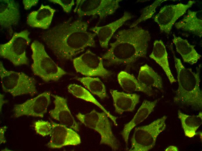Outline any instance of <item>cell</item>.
I'll use <instances>...</instances> for the list:
<instances>
[{
	"label": "cell",
	"mask_w": 202,
	"mask_h": 151,
	"mask_svg": "<svg viewBox=\"0 0 202 151\" xmlns=\"http://www.w3.org/2000/svg\"><path fill=\"white\" fill-rule=\"evenodd\" d=\"M87 22L71 18L42 32L40 38L57 57L73 60L88 47L96 46V34L88 31Z\"/></svg>",
	"instance_id": "cell-1"
},
{
	"label": "cell",
	"mask_w": 202,
	"mask_h": 151,
	"mask_svg": "<svg viewBox=\"0 0 202 151\" xmlns=\"http://www.w3.org/2000/svg\"><path fill=\"white\" fill-rule=\"evenodd\" d=\"M113 38L115 41L109 44L110 48L102 57L106 62L105 66L129 65L146 57L151 39L148 30L136 26L120 30Z\"/></svg>",
	"instance_id": "cell-2"
},
{
	"label": "cell",
	"mask_w": 202,
	"mask_h": 151,
	"mask_svg": "<svg viewBox=\"0 0 202 151\" xmlns=\"http://www.w3.org/2000/svg\"><path fill=\"white\" fill-rule=\"evenodd\" d=\"M177 74L178 87L175 91L174 102L183 105L201 109L202 93L200 87V66L196 72L186 68L177 57L172 49Z\"/></svg>",
	"instance_id": "cell-3"
},
{
	"label": "cell",
	"mask_w": 202,
	"mask_h": 151,
	"mask_svg": "<svg viewBox=\"0 0 202 151\" xmlns=\"http://www.w3.org/2000/svg\"><path fill=\"white\" fill-rule=\"evenodd\" d=\"M30 48L33 61L31 68L35 75L48 82L57 81L67 74L48 55L42 43L35 40L31 43Z\"/></svg>",
	"instance_id": "cell-4"
},
{
	"label": "cell",
	"mask_w": 202,
	"mask_h": 151,
	"mask_svg": "<svg viewBox=\"0 0 202 151\" xmlns=\"http://www.w3.org/2000/svg\"><path fill=\"white\" fill-rule=\"evenodd\" d=\"M0 76L3 91L13 97L26 94L33 96L37 93L36 81L34 78L22 72L7 70L1 61Z\"/></svg>",
	"instance_id": "cell-5"
},
{
	"label": "cell",
	"mask_w": 202,
	"mask_h": 151,
	"mask_svg": "<svg viewBox=\"0 0 202 151\" xmlns=\"http://www.w3.org/2000/svg\"><path fill=\"white\" fill-rule=\"evenodd\" d=\"M76 116L85 126L100 134V144L106 145L113 151L118 150L119 143L113 134L109 117L105 113L93 109L86 114L79 112Z\"/></svg>",
	"instance_id": "cell-6"
},
{
	"label": "cell",
	"mask_w": 202,
	"mask_h": 151,
	"mask_svg": "<svg viewBox=\"0 0 202 151\" xmlns=\"http://www.w3.org/2000/svg\"><path fill=\"white\" fill-rule=\"evenodd\" d=\"M30 33L27 30L15 33L8 42L0 45V57L16 66L28 64L26 50L31 42Z\"/></svg>",
	"instance_id": "cell-7"
},
{
	"label": "cell",
	"mask_w": 202,
	"mask_h": 151,
	"mask_svg": "<svg viewBox=\"0 0 202 151\" xmlns=\"http://www.w3.org/2000/svg\"><path fill=\"white\" fill-rule=\"evenodd\" d=\"M167 118L164 116L148 125L136 128L129 151H148L153 148L158 135L165 129Z\"/></svg>",
	"instance_id": "cell-8"
},
{
	"label": "cell",
	"mask_w": 202,
	"mask_h": 151,
	"mask_svg": "<svg viewBox=\"0 0 202 151\" xmlns=\"http://www.w3.org/2000/svg\"><path fill=\"white\" fill-rule=\"evenodd\" d=\"M73 66L77 72L86 76H98L103 78L111 76L112 72L104 67L103 59L90 50L73 60Z\"/></svg>",
	"instance_id": "cell-9"
},
{
	"label": "cell",
	"mask_w": 202,
	"mask_h": 151,
	"mask_svg": "<svg viewBox=\"0 0 202 151\" xmlns=\"http://www.w3.org/2000/svg\"><path fill=\"white\" fill-rule=\"evenodd\" d=\"M121 0H77L74 10L79 17L98 16L100 19L112 15L119 7Z\"/></svg>",
	"instance_id": "cell-10"
},
{
	"label": "cell",
	"mask_w": 202,
	"mask_h": 151,
	"mask_svg": "<svg viewBox=\"0 0 202 151\" xmlns=\"http://www.w3.org/2000/svg\"><path fill=\"white\" fill-rule=\"evenodd\" d=\"M50 92L45 91L23 103L15 105L13 109L14 117L28 116L43 117L50 103Z\"/></svg>",
	"instance_id": "cell-11"
},
{
	"label": "cell",
	"mask_w": 202,
	"mask_h": 151,
	"mask_svg": "<svg viewBox=\"0 0 202 151\" xmlns=\"http://www.w3.org/2000/svg\"><path fill=\"white\" fill-rule=\"evenodd\" d=\"M195 3L194 0H190L187 4L179 3L165 6L161 8L154 18L160 32L169 34L176 21Z\"/></svg>",
	"instance_id": "cell-12"
},
{
	"label": "cell",
	"mask_w": 202,
	"mask_h": 151,
	"mask_svg": "<svg viewBox=\"0 0 202 151\" xmlns=\"http://www.w3.org/2000/svg\"><path fill=\"white\" fill-rule=\"evenodd\" d=\"M52 132L47 145L49 148H60L67 145H76L81 143L80 137L73 129L51 121Z\"/></svg>",
	"instance_id": "cell-13"
},
{
	"label": "cell",
	"mask_w": 202,
	"mask_h": 151,
	"mask_svg": "<svg viewBox=\"0 0 202 151\" xmlns=\"http://www.w3.org/2000/svg\"><path fill=\"white\" fill-rule=\"evenodd\" d=\"M54 98V108L49 111L50 116L60 124L70 128L76 132L79 131L78 123L75 120L68 107L66 98L51 94Z\"/></svg>",
	"instance_id": "cell-14"
},
{
	"label": "cell",
	"mask_w": 202,
	"mask_h": 151,
	"mask_svg": "<svg viewBox=\"0 0 202 151\" xmlns=\"http://www.w3.org/2000/svg\"><path fill=\"white\" fill-rule=\"evenodd\" d=\"M132 17L133 15L131 14L126 11L118 19L104 26L91 28L89 30L97 36L100 46L103 48H107L109 42L115 32L127 21Z\"/></svg>",
	"instance_id": "cell-15"
},
{
	"label": "cell",
	"mask_w": 202,
	"mask_h": 151,
	"mask_svg": "<svg viewBox=\"0 0 202 151\" xmlns=\"http://www.w3.org/2000/svg\"><path fill=\"white\" fill-rule=\"evenodd\" d=\"M159 99L153 101L144 100L133 118L125 125L121 134L127 146L131 131L135 127L147 118L153 111Z\"/></svg>",
	"instance_id": "cell-16"
},
{
	"label": "cell",
	"mask_w": 202,
	"mask_h": 151,
	"mask_svg": "<svg viewBox=\"0 0 202 151\" xmlns=\"http://www.w3.org/2000/svg\"><path fill=\"white\" fill-rule=\"evenodd\" d=\"M116 112L121 114L125 112H131L138 103L140 96L136 94L126 93L115 90L110 91Z\"/></svg>",
	"instance_id": "cell-17"
},
{
	"label": "cell",
	"mask_w": 202,
	"mask_h": 151,
	"mask_svg": "<svg viewBox=\"0 0 202 151\" xmlns=\"http://www.w3.org/2000/svg\"><path fill=\"white\" fill-rule=\"evenodd\" d=\"M55 11L49 6L42 4L38 10L28 15L26 23L32 27L47 29L50 25Z\"/></svg>",
	"instance_id": "cell-18"
},
{
	"label": "cell",
	"mask_w": 202,
	"mask_h": 151,
	"mask_svg": "<svg viewBox=\"0 0 202 151\" xmlns=\"http://www.w3.org/2000/svg\"><path fill=\"white\" fill-rule=\"evenodd\" d=\"M20 18L18 3L12 0H0V25L10 28L17 24Z\"/></svg>",
	"instance_id": "cell-19"
},
{
	"label": "cell",
	"mask_w": 202,
	"mask_h": 151,
	"mask_svg": "<svg viewBox=\"0 0 202 151\" xmlns=\"http://www.w3.org/2000/svg\"><path fill=\"white\" fill-rule=\"evenodd\" d=\"M149 56L162 68L170 83L176 82L170 69L167 53L162 40H156L154 42L152 51Z\"/></svg>",
	"instance_id": "cell-20"
},
{
	"label": "cell",
	"mask_w": 202,
	"mask_h": 151,
	"mask_svg": "<svg viewBox=\"0 0 202 151\" xmlns=\"http://www.w3.org/2000/svg\"><path fill=\"white\" fill-rule=\"evenodd\" d=\"M137 80L144 88L152 92V87L163 91L162 80L160 76L147 64L140 68Z\"/></svg>",
	"instance_id": "cell-21"
},
{
	"label": "cell",
	"mask_w": 202,
	"mask_h": 151,
	"mask_svg": "<svg viewBox=\"0 0 202 151\" xmlns=\"http://www.w3.org/2000/svg\"><path fill=\"white\" fill-rule=\"evenodd\" d=\"M173 42L175 46L177 52L181 56L183 61L192 65L196 63L201 57L187 40L173 35Z\"/></svg>",
	"instance_id": "cell-22"
},
{
	"label": "cell",
	"mask_w": 202,
	"mask_h": 151,
	"mask_svg": "<svg viewBox=\"0 0 202 151\" xmlns=\"http://www.w3.org/2000/svg\"><path fill=\"white\" fill-rule=\"evenodd\" d=\"M197 12L188 10L181 20L175 24L178 29L192 33L201 38L202 35V20L197 16Z\"/></svg>",
	"instance_id": "cell-23"
},
{
	"label": "cell",
	"mask_w": 202,
	"mask_h": 151,
	"mask_svg": "<svg viewBox=\"0 0 202 151\" xmlns=\"http://www.w3.org/2000/svg\"><path fill=\"white\" fill-rule=\"evenodd\" d=\"M68 92L75 97L93 103L105 113L116 126L118 125L117 117L111 114L91 94L82 87L76 84H71L68 87Z\"/></svg>",
	"instance_id": "cell-24"
},
{
	"label": "cell",
	"mask_w": 202,
	"mask_h": 151,
	"mask_svg": "<svg viewBox=\"0 0 202 151\" xmlns=\"http://www.w3.org/2000/svg\"><path fill=\"white\" fill-rule=\"evenodd\" d=\"M178 116L186 136L191 138L196 134V132L202 123L201 112L196 115H190L178 110Z\"/></svg>",
	"instance_id": "cell-25"
},
{
	"label": "cell",
	"mask_w": 202,
	"mask_h": 151,
	"mask_svg": "<svg viewBox=\"0 0 202 151\" xmlns=\"http://www.w3.org/2000/svg\"><path fill=\"white\" fill-rule=\"evenodd\" d=\"M117 79L120 85L125 91L128 92L140 91L149 96L152 94V92L141 85L133 74L121 71L118 74Z\"/></svg>",
	"instance_id": "cell-26"
},
{
	"label": "cell",
	"mask_w": 202,
	"mask_h": 151,
	"mask_svg": "<svg viewBox=\"0 0 202 151\" xmlns=\"http://www.w3.org/2000/svg\"><path fill=\"white\" fill-rule=\"evenodd\" d=\"M81 82L90 92L101 99L108 97L106 87L98 78L86 76L75 78Z\"/></svg>",
	"instance_id": "cell-27"
},
{
	"label": "cell",
	"mask_w": 202,
	"mask_h": 151,
	"mask_svg": "<svg viewBox=\"0 0 202 151\" xmlns=\"http://www.w3.org/2000/svg\"><path fill=\"white\" fill-rule=\"evenodd\" d=\"M166 0H157L155 1L151 4L144 8L139 17L130 26L132 28L136 26L139 23L150 18L156 12V8L159 6Z\"/></svg>",
	"instance_id": "cell-28"
},
{
	"label": "cell",
	"mask_w": 202,
	"mask_h": 151,
	"mask_svg": "<svg viewBox=\"0 0 202 151\" xmlns=\"http://www.w3.org/2000/svg\"><path fill=\"white\" fill-rule=\"evenodd\" d=\"M34 127L36 132L43 136L51 135L52 126L48 121H38L34 122Z\"/></svg>",
	"instance_id": "cell-29"
},
{
	"label": "cell",
	"mask_w": 202,
	"mask_h": 151,
	"mask_svg": "<svg viewBox=\"0 0 202 151\" xmlns=\"http://www.w3.org/2000/svg\"><path fill=\"white\" fill-rule=\"evenodd\" d=\"M49 1L59 4L61 6L64 11L66 13H69L75 4L73 0H50Z\"/></svg>",
	"instance_id": "cell-30"
},
{
	"label": "cell",
	"mask_w": 202,
	"mask_h": 151,
	"mask_svg": "<svg viewBox=\"0 0 202 151\" xmlns=\"http://www.w3.org/2000/svg\"><path fill=\"white\" fill-rule=\"evenodd\" d=\"M38 0H23L22 3L24 9L28 10L30 9L32 7L36 5L38 3Z\"/></svg>",
	"instance_id": "cell-31"
},
{
	"label": "cell",
	"mask_w": 202,
	"mask_h": 151,
	"mask_svg": "<svg viewBox=\"0 0 202 151\" xmlns=\"http://www.w3.org/2000/svg\"><path fill=\"white\" fill-rule=\"evenodd\" d=\"M7 127L4 126L0 127V144L5 143L6 141L5 137V133L6 131Z\"/></svg>",
	"instance_id": "cell-32"
},
{
	"label": "cell",
	"mask_w": 202,
	"mask_h": 151,
	"mask_svg": "<svg viewBox=\"0 0 202 151\" xmlns=\"http://www.w3.org/2000/svg\"><path fill=\"white\" fill-rule=\"evenodd\" d=\"M4 96L2 94H0V112H1L2 108L3 105V104L5 103H6L8 102V101L5 100L4 99Z\"/></svg>",
	"instance_id": "cell-33"
}]
</instances>
